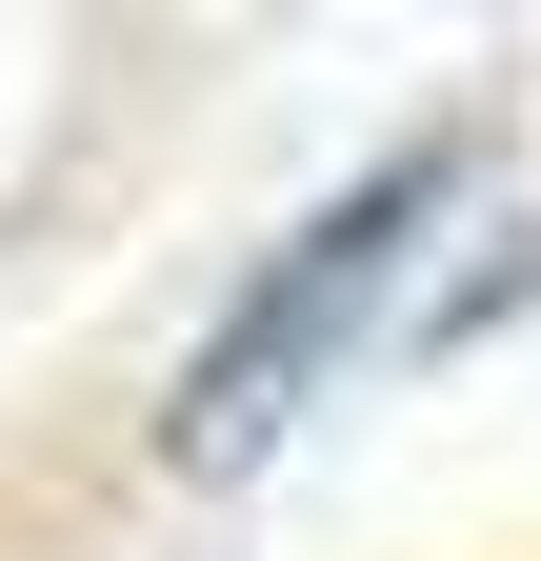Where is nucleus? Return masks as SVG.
I'll return each mask as SVG.
<instances>
[{"mask_svg": "<svg viewBox=\"0 0 541 561\" xmlns=\"http://www.w3.org/2000/svg\"><path fill=\"white\" fill-rule=\"evenodd\" d=\"M422 221H461V140H401V161H361V181L321 201V221L261 261L241 301H221V341L181 362V461H261V442H281V421L361 362V321L401 301Z\"/></svg>", "mask_w": 541, "mask_h": 561, "instance_id": "f257e3e1", "label": "nucleus"}]
</instances>
